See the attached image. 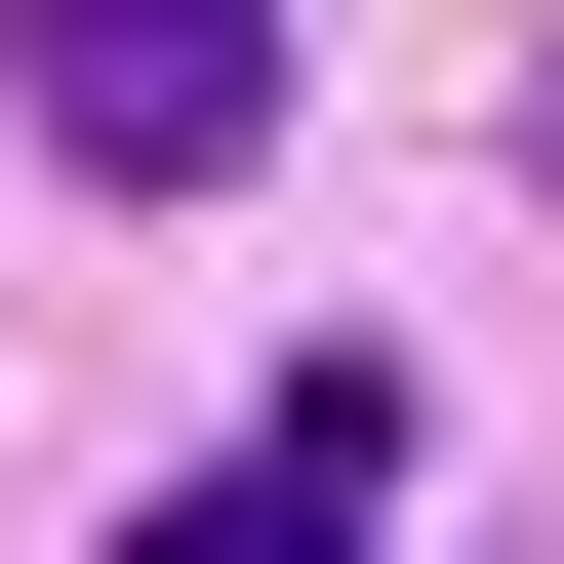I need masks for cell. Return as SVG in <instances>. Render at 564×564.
I'll list each match as a JSON object with an SVG mask.
<instances>
[{"mask_svg":"<svg viewBox=\"0 0 564 564\" xmlns=\"http://www.w3.org/2000/svg\"><path fill=\"white\" fill-rule=\"evenodd\" d=\"M0 82H41L82 202H202V162L282 121V0H0Z\"/></svg>","mask_w":564,"mask_h":564,"instance_id":"1","label":"cell"},{"mask_svg":"<svg viewBox=\"0 0 564 564\" xmlns=\"http://www.w3.org/2000/svg\"><path fill=\"white\" fill-rule=\"evenodd\" d=\"M121 564H364V484H282V444H242L202 524H121Z\"/></svg>","mask_w":564,"mask_h":564,"instance_id":"2","label":"cell"}]
</instances>
